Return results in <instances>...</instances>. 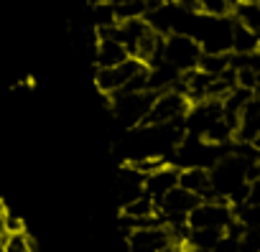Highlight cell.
<instances>
[{"instance_id": "obj_1", "label": "cell", "mask_w": 260, "mask_h": 252, "mask_svg": "<svg viewBox=\"0 0 260 252\" xmlns=\"http://www.w3.org/2000/svg\"><path fill=\"white\" fill-rule=\"evenodd\" d=\"M247 168H250V161L232 153V156H222L214 168L209 171V178H212V194L214 199H224L230 204V199L245 189L250 181H247Z\"/></svg>"}, {"instance_id": "obj_2", "label": "cell", "mask_w": 260, "mask_h": 252, "mask_svg": "<svg viewBox=\"0 0 260 252\" xmlns=\"http://www.w3.org/2000/svg\"><path fill=\"white\" fill-rule=\"evenodd\" d=\"M153 102H156L153 92H120L112 97V112L125 128H136V125L146 122Z\"/></svg>"}, {"instance_id": "obj_3", "label": "cell", "mask_w": 260, "mask_h": 252, "mask_svg": "<svg viewBox=\"0 0 260 252\" xmlns=\"http://www.w3.org/2000/svg\"><path fill=\"white\" fill-rule=\"evenodd\" d=\"M191 110V102L186 94L176 92V89H169V92H161L156 94V102L143 122V128H156V125H171V122H181L186 117V112Z\"/></svg>"}, {"instance_id": "obj_4", "label": "cell", "mask_w": 260, "mask_h": 252, "mask_svg": "<svg viewBox=\"0 0 260 252\" xmlns=\"http://www.w3.org/2000/svg\"><path fill=\"white\" fill-rule=\"evenodd\" d=\"M202 46L191 39V36H184V33H169L166 41H164V59L169 64H174L179 71H191L199 66V59H202Z\"/></svg>"}, {"instance_id": "obj_5", "label": "cell", "mask_w": 260, "mask_h": 252, "mask_svg": "<svg viewBox=\"0 0 260 252\" xmlns=\"http://www.w3.org/2000/svg\"><path fill=\"white\" fill-rule=\"evenodd\" d=\"M235 222V209L224 199L202 201L186 219L189 229H227Z\"/></svg>"}, {"instance_id": "obj_6", "label": "cell", "mask_w": 260, "mask_h": 252, "mask_svg": "<svg viewBox=\"0 0 260 252\" xmlns=\"http://www.w3.org/2000/svg\"><path fill=\"white\" fill-rule=\"evenodd\" d=\"M143 69H148V66L143 61H138V59H127V61H122L120 66H112V69H97V77H94L97 89L105 97H115L130 84V79H133L136 74H141Z\"/></svg>"}, {"instance_id": "obj_7", "label": "cell", "mask_w": 260, "mask_h": 252, "mask_svg": "<svg viewBox=\"0 0 260 252\" xmlns=\"http://www.w3.org/2000/svg\"><path fill=\"white\" fill-rule=\"evenodd\" d=\"M130 252H176L171 232L166 227H143L127 234Z\"/></svg>"}, {"instance_id": "obj_8", "label": "cell", "mask_w": 260, "mask_h": 252, "mask_svg": "<svg viewBox=\"0 0 260 252\" xmlns=\"http://www.w3.org/2000/svg\"><path fill=\"white\" fill-rule=\"evenodd\" d=\"M179 176H181V171L176 166H166L158 173H153V176L146 178V194L156 201V206H158V201L166 194H171L174 189H179Z\"/></svg>"}, {"instance_id": "obj_9", "label": "cell", "mask_w": 260, "mask_h": 252, "mask_svg": "<svg viewBox=\"0 0 260 252\" xmlns=\"http://www.w3.org/2000/svg\"><path fill=\"white\" fill-rule=\"evenodd\" d=\"M235 138L242 140V143H255V140L260 138V99H257V97L250 99L247 107L240 112Z\"/></svg>"}, {"instance_id": "obj_10", "label": "cell", "mask_w": 260, "mask_h": 252, "mask_svg": "<svg viewBox=\"0 0 260 252\" xmlns=\"http://www.w3.org/2000/svg\"><path fill=\"white\" fill-rule=\"evenodd\" d=\"M179 186L184 191L194 194L202 201H212L214 199V194H212V178H209V171H204V168H186V171H181Z\"/></svg>"}, {"instance_id": "obj_11", "label": "cell", "mask_w": 260, "mask_h": 252, "mask_svg": "<svg viewBox=\"0 0 260 252\" xmlns=\"http://www.w3.org/2000/svg\"><path fill=\"white\" fill-rule=\"evenodd\" d=\"M146 194V178L141 173H136L130 166H122L120 176H117V199L120 204H130Z\"/></svg>"}, {"instance_id": "obj_12", "label": "cell", "mask_w": 260, "mask_h": 252, "mask_svg": "<svg viewBox=\"0 0 260 252\" xmlns=\"http://www.w3.org/2000/svg\"><path fill=\"white\" fill-rule=\"evenodd\" d=\"M130 54L127 49L120 44V41H112V39H97V46H94V61L100 69H112V66H120L122 61H127Z\"/></svg>"}, {"instance_id": "obj_13", "label": "cell", "mask_w": 260, "mask_h": 252, "mask_svg": "<svg viewBox=\"0 0 260 252\" xmlns=\"http://www.w3.org/2000/svg\"><path fill=\"white\" fill-rule=\"evenodd\" d=\"M257 49H260V36L252 33L250 28H245L240 21H235V28H232V54L250 56V54H257Z\"/></svg>"}, {"instance_id": "obj_14", "label": "cell", "mask_w": 260, "mask_h": 252, "mask_svg": "<svg viewBox=\"0 0 260 252\" xmlns=\"http://www.w3.org/2000/svg\"><path fill=\"white\" fill-rule=\"evenodd\" d=\"M230 66H232V54H202L197 69L217 79V77H222Z\"/></svg>"}, {"instance_id": "obj_15", "label": "cell", "mask_w": 260, "mask_h": 252, "mask_svg": "<svg viewBox=\"0 0 260 252\" xmlns=\"http://www.w3.org/2000/svg\"><path fill=\"white\" fill-rule=\"evenodd\" d=\"M237 0H199V13L209 18H230L235 16Z\"/></svg>"}, {"instance_id": "obj_16", "label": "cell", "mask_w": 260, "mask_h": 252, "mask_svg": "<svg viewBox=\"0 0 260 252\" xmlns=\"http://www.w3.org/2000/svg\"><path fill=\"white\" fill-rule=\"evenodd\" d=\"M125 166H130L136 173H141L143 178H148V176H153V173H158L161 168H166L169 163L161 158V156H141V158H133V161H127Z\"/></svg>"}, {"instance_id": "obj_17", "label": "cell", "mask_w": 260, "mask_h": 252, "mask_svg": "<svg viewBox=\"0 0 260 252\" xmlns=\"http://www.w3.org/2000/svg\"><path fill=\"white\" fill-rule=\"evenodd\" d=\"M235 21H240L245 28H250L252 33L260 36V6L237 3V8H235Z\"/></svg>"}, {"instance_id": "obj_18", "label": "cell", "mask_w": 260, "mask_h": 252, "mask_svg": "<svg viewBox=\"0 0 260 252\" xmlns=\"http://www.w3.org/2000/svg\"><path fill=\"white\" fill-rule=\"evenodd\" d=\"M3 232L6 234H21V232H26V224H23L21 217H16L13 211H8V217L3 222Z\"/></svg>"}, {"instance_id": "obj_19", "label": "cell", "mask_w": 260, "mask_h": 252, "mask_svg": "<svg viewBox=\"0 0 260 252\" xmlns=\"http://www.w3.org/2000/svg\"><path fill=\"white\" fill-rule=\"evenodd\" d=\"M176 6L189 13H199V0H176Z\"/></svg>"}, {"instance_id": "obj_20", "label": "cell", "mask_w": 260, "mask_h": 252, "mask_svg": "<svg viewBox=\"0 0 260 252\" xmlns=\"http://www.w3.org/2000/svg\"><path fill=\"white\" fill-rule=\"evenodd\" d=\"M6 217H8V206H6V201H0V232H3V222H6Z\"/></svg>"}, {"instance_id": "obj_21", "label": "cell", "mask_w": 260, "mask_h": 252, "mask_svg": "<svg viewBox=\"0 0 260 252\" xmlns=\"http://www.w3.org/2000/svg\"><path fill=\"white\" fill-rule=\"evenodd\" d=\"M151 3H153V6H174L176 0H151Z\"/></svg>"}, {"instance_id": "obj_22", "label": "cell", "mask_w": 260, "mask_h": 252, "mask_svg": "<svg viewBox=\"0 0 260 252\" xmlns=\"http://www.w3.org/2000/svg\"><path fill=\"white\" fill-rule=\"evenodd\" d=\"M179 252H204V249H197V247H189V244H186V247H181Z\"/></svg>"}, {"instance_id": "obj_23", "label": "cell", "mask_w": 260, "mask_h": 252, "mask_svg": "<svg viewBox=\"0 0 260 252\" xmlns=\"http://www.w3.org/2000/svg\"><path fill=\"white\" fill-rule=\"evenodd\" d=\"M89 3H92V8H94V6H105V3H110V0H89Z\"/></svg>"}, {"instance_id": "obj_24", "label": "cell", "mask_w": 260, "mask_h": 252, "mask_svg": "<svg viewBox=\"0 0 260 252\" xmlns=\"http://www.w3.org/2000/svg\"><path fill=\"white\" fill-rule=\"evenodd\" d=\"M112 6H122V3H127V0H110Z\"/></svg>"}, {"instance_id": "obj_25", "label": "cell", "mask_w": 260, "mask_h": 252, "mask_svg": "<svg viewBox=\"0 0 260 252\" xmlns=\"http://www.w3.org/2000/svg\"><path fill=\"white\" fill-rule=\"evenodd\" d=\"M143 3H151V0H143Z\"/></svg>"}]
</instances>
